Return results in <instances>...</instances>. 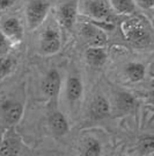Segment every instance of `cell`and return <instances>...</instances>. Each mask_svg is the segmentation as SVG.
Returning a JSON list of instances; mask_svg holds the SVG:
<instances>
[{
    "instance_id": "14",
    "label": "cell",
    "mask_w": 154,
    "mask_h": 156,
    "mask_svg": "<svg viewBox=\"0 0 154 156\" xmlns=\"http://www.w3.org/2000/svg\"><path fill=\"white\" fill-rule=\"evenodd\" d=\"M117 105L123 111H131L136 107V99L130 93L122 92L117 96Z\"/></svg>"
},
{
    "instance_id": "3",
    "label": "cell",
    "mask_w": 154,
    "mask_h": 156,
    "mask_svg": "<svg viewBox=\"0 0 154 156\" xmlns=\"http://www.w3.org/2000/svg\"><path fill=\"white\" fill-rule=\"evenodd\" d=\"M60 84H62V79H60L59 72L55 69H52L46 73V76L42 82V90L46 96L55 97L59 92Z\"/></svg>"
},
{
    "instance_id": "5",
    "label": "cell",
    "mask_w": 154,
    "mask_h": 156,
    "mask_svg": "<svg viewBox=\"0 0 154 156\" xmlns=\"http://www.w3.org/2000/svg\"><path fill=\"white\" fill-rule=\"evenodd\" d=\"M2 114L7 124H18L23 114V106L16 101H5L2 106Z\"/></svg>"
},
{
    "instance_id": "19",
    "label": "cell",
    "mask_w": 154,
    "mask_h": 156,
    "mask_svg": "<svg viewBox=\"0 0 154 156\" xmlns=\"http://www.w3.org/2000/svg\"><path fill=\"white\" fill-rule=\"evenodd\" d=\"M12 66H13V61L9 57L0 58V79L6 77L12 70Z\"/></svg>"
},
{
    "instance_id": "16",
    "label": "cell",
    "mask_w": 154,
    "mask_h": 156,
    "mask_svg": "<svg viewBox=\"0 0 154 156\" xmlns=\"http://www.w3.org/2000/svg\"><path fill=\"white\" fill-rule=\"evenodd\" d=\"M111 4L117 12L123 14L132 13L136 8L133 0H111Z\"/></svg>"
},
{
    "instance_id": "13",
    "label": "cell",
    "mask_w": 154,
    "mask_h": 156,
    "mask_svg": "<svg viewBox=\"0 0 154 156\" xmlns=\"http://www.w3.org/2000/svg\"><path fill=\"white\" fill-rule=\"evenodd\" d=\"M125 72L131 82H140L146 75V69L140 63H130L126 66Z\"/></svg>"
},
{
    "instance_id": "8",
    "label": "cell",
    "mask_w": 154,
    "mask_h": 156,
    "mask_svg": "<svg viewBox=\"0 0 154 156\" xmlns=\"http://www.w3.org/2000/svg\"><path fill=\"white\" fill-rule=\"evenodd\" d=\"M88 13L95 19L105 20L110 14L109 6L105 0H90L87 4Z\"/></svg>"
},
{
    "instance_id": "9",
    "label": "cell",
    "mask_w": 154,
    "mask_h": 156,
    "mask_svg": "<svg viewBox=\"0 0 154 156\" xmlns=\"http://www.w3.org/2000/svg\"><path fill=\"white\" fill-rule=\"evenodd\" d=\"M2 32L7 37L20 41L23 35V29L20 21L15 18H9L2 23Z\"/></svg>"
},
{
    "instance_id": "22",
    "label": "cell",
    "mask_w": 154,
    "mask_h": 156,
    "mask_svg": "<svg viewBox=\"0 0 154 156\" xmlns=\"http://www.w3.org/2000/svg\"><path fill=\"white\" fill-rule=\"evenodd\" d=\"M14 0H0V11H4L13 5Z\"/></svg>"
},
{
    "instance_id": "24",
    "label": "cell",
    "mask_w": 154,
    "mask_h": 156,
    "mask_svg": "<svg viewBox=\"0 0 154 156\" xmlns=\"http://www.w3.org/2000/svg\"><path fill=\"white\" fill-rule=\"evenodd\" d=\"M151 90H154V78L152 79V82H151Z\"/></svg>"
},
{
    "instance_id": "10",
    "label": "cell",
    "mask_w": 154,
    "mask_h": 156,
    "mask_svg": "<svg viewBox=\"0 0 154 156\" xmlns=\"http://www.w3.org/2000/svg\"><path fill=\"white\" fill-rule=\"evenodd\" d=\"M128 39L138 47H145L149 42V34L141 26H133L130 28Z\"/></svg>"
},
{
    "instance_id": "4",
    "label": "cell",
    "mask_w": 154,
    "mask_h": 156,
    "mask_svg": "<svg viewBox=\"0 0 154 156\" xmlns=\"http://www.w3.org/2000/svg\"><path fill=\"white\" fill-rule=\"evenodd\" d=\"M75 18H77V4L74 1L66 2L63 6H60L58 12V19L60 25L64 28L67 29L72 28L75 22Z\"/></svg>"
},
{
    "instance_id": "11",
    "label": "cell",
    "mask_w": 154,
    "mask_h": 156,
    "mask_svg": "<svg viewBox=\"0 0 154 156\" xmlns=\"http://www.w3.org/2000/svg\"><path fill=\"white\" fill-rule=\"evenodd\" d=\"M86 59L89 65L94 66V68H99L105 62L107 54L100 47H92L86 51Z\"/></svg>"
},
{
    "instance_id": "26",
    "label": "cell",
    "mask_w": 154,
    "mask_h": 156,
    "mask_svg": "<svg viewBox=\"0 0 154 156\" xmlns=\"http://www.w3.org/2000/svg\"><path fill=\"white\" fill-rule=\"evenodd\" d=\"M152 23H153V27H154V18H153V20H152Z\"/></svg>"
},
{
    "instance_id": "2",
    "label": "cell",
    "mask_w": 154,
    "mask_h": 156,
    "mask_svg": "<svg viewBox=\"0 0 154 156\" xmlns=\"http://www.w3.org/2000/svg\"><path fill=\"white\" fill-rule=\"evenodd\" d=\"M60 36L55 29H46L41 37V49L46 55H52L60 49Z\"/></svg>"
},
{
    "instance_id": "25",
    "label": "cell",
    "mask_w": 154,
    "mask_h": 156,
    "mask_svg": "<svg viewBox=\"0 0 154 156\" xmlns=\"http://www.w3.org/2000/svg\"><path fill=\"white\" fill-rule=\"evenodd\" d=\"M1 143H2V139H1V135H0V146H1Z\"/></svg>"
},
{
    "instance_id": "1",
    "label": "cell",
    "mask_w": 154,
    "mask_h": 156,
    "mask_svg": "<svg viewBox=\"0 0 154 156\" xmlns=\"http://www.w3.org/2000/svg\"><path fill=\"white\" fill-rule=\"evenodd\" d=\"M50 0H30L26 9V18L29 29H35L44 21L50 9Z\"/></svg>"
},
{
    "instance_id": "23",
    "label": "cell",
    "mask_w": 154,
    "mask_h": 156,
    "mask_svg": "<svg viewBox=\"0 0 154 156\" xmlns=\"http://www.w3.org/2000/svg\"><path fill=\"white\" fill-rule=\"evenodd\" d=\"M148 73H149V76L151 77L154 78V61L151 63V65H149V69H148Z\"/></svg>"
},
{
    "instance_id": "12",
    "label": "cell",
    "mask_w": 154,
    "mask_h": 156,
    "mask_svg": "<svg viewBox=\"0 0 154 156\" xmlns=\"http://www.w3.org/2000/svg\"><path fill=\"white\" fill-rule=\"evenodd\" d=\"M110 105L109 101L102 96H99L94 99V101L92 103V114L93 117L96 119L107 117L109 114Z\"/></svg>"
},
{
    "instance_id": "17",
    "label": "cell",
    "mask_w": 154,
    "mask_h": 156,
    "mask_svg": "<svg viewBox=\"0 0 154 156\" xmlns=\"http://www.w3.org/2000/svg\"><path fill=\"white\" fill-rule=\"evenodd\" d=\"M139 153L141 155H149L154 153V135H147L140 139L139 141Z\"/></svg>"
},
{
    "instance_id": "18",
    "label": "cell",
    "mask_w": 154,
    "mask_h": 156,
    "mask_svg": "<svg viewBox=\"0 0 154 156\" xmlns=\"http://www.w3.org/2000/svg\"><path fill=\"white\" fill-rule=\"evenodd\" d=\"M84 155L86 156H99L101 155V144L95 139H89L85 144Z\"/></svg>"
},
{
    "instance_id": "6",
    "label": "cell",
    "mask_w": 154,
    "mask_h": 156,
    "mask_svg": "<svg viewBox=\"0 0 154 156\" xmlns=\"http://www.w3.org/2000/svg\"><path fill=\"white\" fill-rule=\"evenodd\" d=\"M49 126L52 133L57 136H63L69 132V124L66 118L60 112H53L49 117Z\"/></svg>"
},
{
    "instance_id": "7",
    "label": "cell",
    "mask_w": 154,
    "mask_h": 156,
    "mask_svg": "<svg viewBox=\"0 0 154 156\" xmlns=\"http://www.w3.org/2000/svg\"><path fill=\"white\" fill-rule=\"evenodd\" d=\"M82 91H84V87H82V83L80 78L75 76L69 77L67 83H66V96L71 104H74L81 98Z\"/></svg>"
},
{
    "instance_id": "15",
    "label": "cell",
    "mask_w": 154,
    "mask_h": 156,
    "mask_svg": "<svg viewBox=\"0 0 154 156\" xmlns=\"http://www.w3.org/2000/svg\"><path fill=\"white\" fill-rule=\"evenodd\" d=\"M19 143L16 140L8 139L2 141L0 146V155H18L19 154Z\"/></svg>"
},
{
    "instance_id": "21",
    "label": "cell",
    "mask_w": 154,
    "mask_h": 156,
    "mask_svg": "<svg viewBox=\"0 0 154 156\" xmlns=\"http://www.w3.org/2000/svg\"><path fill=\"white\" fill-rule=\"evenodd\" d=\"M138 4L142 8H151L154 6V0H138Z\"/></svg>"
},
{
    "instance_id": "20",
    "label": "cell",
    "mask_w": 154,
    "mask_h": 156,
    "mask_svg": "<svg viewBox=\"0 0 154 156\" xmlns=\"http://www.w3.org/2000/svg\"><path fill=\"white\" fill-rule=\"evenodd\" d=\"M6 50H7V41L5 39V36L0 33V55L4 54V52H6Z\"/></svg>"
}]
</instances>
